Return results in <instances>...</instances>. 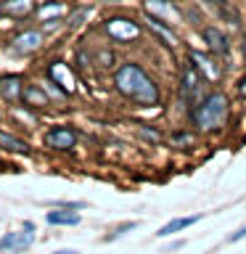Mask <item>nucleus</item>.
<instances>
[{"label": "nucleus", "mask_w": 246, "mask_h": 254, "mask_svg": "<svg viewBox=\"0 0 246 254\" xmlns=\"http://www.w3.org/2000/svg\"><path fill=\"white\" fill-rule=\"evenodd\" d=\"M114 85L122 95H127V98H132L138 103H146V106H154L159 101V87L154 85V79H151L138 64H124V66H119V71L114 74Z\"/></svg>", "instance_id": "f257e3e1"}, {"label": "nucleus", "mask_w": 246, "mask_h": 254, "mask_svg": "<svg viewBox=\"0 0 246 254\" xmlns=\"http://www.w3.org/2000/svg\"><path fill=\"white\" fill-rule=\"evenodd\" d=\"M228 117V98L222 93H212L196 106L193 111V122L201 130H217Z\"/></svg>", "instance_id": "f03ea898"}, {"label": "nucleus", "mask_w": 246, "mask_h": 254, "mask_svg": "<svg viewBox=\"0 0 246 254\" xmlns=\"http://www.w3.org/2000/svg\"><path fill=\"white\" fill-rule=\"evenodd\" d=\"M32 244H35V230L32 228L11 230V233H5L0 238V252L3 254H19V252H27Z\"/></svg>", "instance_id": "7ed1b4c3"}, {"label": "nucleus", "mask_w": 246, "mask_h": 254, "mask_svg": "<svg viewBox=\"0 0 246 254\" xmlns=\"http://www.w3.org/2000/svg\"><path fill=\"white\" fill-rule=\"evenodd\" d=\"M77 143V132L71 127H53V130L45 132V146L48 148H56V151H66V148H74Z\"/></svg>", "instance_id": "20e7f679"}, {"label": "nucleus", "mask_w": 246, "mask_h": 254, "mask_svg": "<svg viewBox=\"0 0 246 254\" xmlns=\"http://www.w3.org/2000/svg\"><path fill=\"white\" fill-rule=\"evenodd\" d=\"M106 32L119 43H127V40H135L140 35V27L132 19H109L106 21Z\"/></svg>", "instance_id": "39448f33"}, {"label": "nucleus", "mask_w": 246, "mask_h": 254, "mask_svg": "<svg viewBox=\"0 0 246 254\" xmlns=\"http://www.w3.org/2000/svg\"><path fill=\"white\" fill-rule=\"evenodd\" d=\"M204 82H206V79L198 74L193 66H188L185 71H183V87H180L183 98H185L188 103H196L198 95H201V85H204Z\"/></svg>", "instance_id": "423d86ee"}, {"label": "nucleus", "mask_w": 246, "mask_h": 254, "mask_svg": "<svg viewBox=\"0 0 246 254\" xmlns=\"http://www.w3.org/2000/svg\"><path fill=\"white\" fill-rule=\"evenodd\" d=\"M45 43V37H43V32H37V29H27V32H21V35H16L11 40V48L16 53H35L40 45Z\"/></svg>", "instance_id": "0eeeda50"}, {"label": "nucleus", "mask_w": 246, "mask_h": 254, "mask_svg": "<svg viewBox=\"0 0 246 254\" xmlns=\"http://www.w3.org/2000/svg\"><path fill=\"white\" fill-rule=\"evenodd\" d=\"M24 79L19 74H3L0 77V98L3 101H16L21 98V90H24Z\"/></svg>", "instance_id": "6e6552de"}, {"label": "nucleus", "mask_w": 246, "mask_h": 254, "mask_svg": "<svg viewBox=\"0 0 246 254\" xmlns=\"http://www.w3.org/2000/svg\"><path fill=\"white\" fill-rule=\"evenodd\" d=\"M146 11L148 13H159L164 21H170V24H175L180 19V13H178V8L172 5V0H146Z\"/></svg>", "instance_id": "1a4fd4ad"}, {"label": "nucleus", "mask_w": 246, "mask_h": 254, "mask_svg": "<svg viewBox=\"0 0 246 254\" xmlns=\"http://www.w3.org/2000/svg\"><path fill=\"white\" fill-rule=\"evenodd\" d=\"M201 220V214H190V217H175V220H170L167 225H162L159 228V238H164V236H172V233H180V230H185V228H190V225H196V222Z\"/></svg>", "instance_id": "9d476101"}, {"label": "nucleus", "mask_w": 246, "mask_h": 254, "mask_svg": "<svg viewBox=\"0 0 246 254\" xmlns=\"http://www.w3.org/2000/svg\"><path fill=\"white\" fill-rule=\"evenodd\" d=\"M0 11L8 13V16H16V19H24L35 11V3L32 0H3L0 3Z\"/></svg>", "instance_id": "9b49d317"}, {"label": "nucleus", "mask_w": 246, "mask_h": 254, "mask_svg": "<svg viewBox=\"0 0 246 254\" xmlns=\"http://www.w3.org/2000/svg\"><path fill=\"white\" fill-rule=\"evenodd\" d=\"M48 225H79V214L77 212H63V209H51L45 214Z\"/></svg>", "instance_id": "f8f14e48"}, {"label": "nucleus", "mask_w": 246, "mask_h": 254, "mask_svg": "<svg viewBox=\"0 0 246 254\" xmlns=\"http://www.w3.org/2000/svg\"><path fill=\"white\" fill-rule=\"evenodd\" d=\"M204 40L209 43V48H212L214 53H225V51H228V37L222 35L220 29L206 27V29H204Z\"/></svg>", "instance_id": "ddd939ff"}, {"label": "nucleus", "mask_w": 246, "mask_h": 254, "mask_svg": "<svg viewBox=\"0 0 246 254\" xmlns=\"http://www.w3.org/2000/svg\"><path fill=\"white\" fill-rule=\"evenodd\" d=\"M190 61L196 64V69H201V71H204V79H217V77H220V69H217V66H212V61L206 59V56H201L198 51L190 53Z\"/></svg>", "instance_id": "4468645a"}, {"label": "nucleus", "mask_w": 246, "mask_h": 254, "mask_svg": "<svg viewBox=\"0 0 246 254\" xmlns=\"http://www.w3.org/2000/svg\"><path fill=\"white\" fill-rule=\"evenodd\" d=\"M0 148L13 151V154H27V151H29V143H27V140H19V138H13V135H8V132L0 130Z\"/></svg>", "instance_id": "2eb2a0df"}, {"label": "nucleus", "mask_w": 246, "mask_h": 254, "mask_svg": "<svg viewBox=\"0 0 246 254\" xmlns=\"http://www.w3.org/2000/svg\"><path fill=\"white\" fill-rule=\"evenodd\" d=\"M21 98H24V106H48V98L43 90H37L35 85L24 87L21 90Z\"/></svg>", "instance_id": "dca6fc26"}, {"label": "nucleus", "mask_w": 246, "mask_h": 254, "mask_svg": "<svg viewBox=\"0 0 246 254\" xmlns=\"http://www.w3.org/2000/svg\"><path fill=\"white\" fill-rule=\"evenodd\" d=\"M66 13V5L63 3H48V5H43V8H37V16L43 21H56L59 16H63Z\"/></svg>", "instance_id": "f3484780"}, {"label": "nucleus", "mask_w": 246, "mask_h": 254, "mask_svg": "<svg viewBox=\"0 0 246 254\" xmlns=\"http://www.w3.org/2000/svg\"><path fill=\"white\" fill-rule=\"evenodd\" d=\"M51 79H59V82H53V85H61L63 93L71 90V74L61 66V64H53V66H51Z\"/></svg>", "instance_id": "a211bd4d"}, {"label": "nucleus", "mask_w": 246, "mask_h": 254, "mask_svg": "<svg viewBox=\"0 0 246 254\" xmlns=\"http://www.w3.org/2000/svg\"><path fill=\"white\" fill-rule=\"evenodd\" d=\"M148 27L154 29L156 35H162V37L167 40V45H175V43H178V37H175L172 32H170V29L164 27V24H159V19H154V16H151V19H148Z\"/></svg>", "instance_id": "6ab92c4d"}, {"label": "nucleus", "mask_w": 246, "mask_h": 254, "mask_svg": "<svg viewBox=\"0 0 246 254\" xmlns=\"http://www.w3.org/2000/svg\"><path fill=\"white\" fill-rule=\"evenodd\" d=\"M175 143H178V146H188V143H190V135H188V132H178V135H175Z\"/></svg>", "instance_id": "aec40b11"}, {"label": "nucleus", "mask_w": 246, "mask_h": 254, "mask_svg": "<svg viewBox=\"0 0 246 254\" xmlns=\"http://www.w3.org/2000/svg\"><path fill=\"white\" fill-rule=\"evenodd\" d=\"M241 238H246V225L244 228H238L233 236H230V244H236V241H241Z\"/></svg>", "instance_id": "412c9836"}, {"label": "nucleus", "mask_w": 246, "mask_h": 254, "mask_svg": "<svg viewBox=\"0 0 246 254\" xmlns=\"http://www.w3.org/2000/svg\"><path fill=\"white\" fill-rule=\"evenodd\" d=\"M53 254H79L77 249H59V252H53Z\"/></svg>", "instance_id": "4be33fe9"}, {"label": "nucleus", "mask_w": 246, "mask_h": 254, "mask_svg": "<svg viewBox=\"0 0 246 254\" xmlns=\"http://www.w3.org/2000/svg\"><path fill=\"white\" fill-rule=\"evenodd\" d=\"M238 90H241V95H244V98H246V77L241 79V85H238Z\"/></svg>", "instance_id": "5701e85b"}, {"label": "nucleus", "mask_w": 246, "mask_h": 254, "mask_svg": "<svg viewBox=\"0 0 246 254\" xmlns=\"http://www.w3.org/2000/svg\"><path fill=\"white\" fill-rule=\"evenodd\" d=\"M106 3H124V0H106Z\"/></svg>", "instance_id": "b1692460"}, {"label": "nucleus", "mask_w": 246, "mask_h": 254, "mask_svg": "<svg viewBox=\"0 0 246 254\" xmlns=\"http://www.w3.org/2000/svg\"><path fill=\"white\" fill-rule=\"evenodd\" d=\"M214 3H230V0H214Z\"/></svg>", "instance_id": "393cba45"}]
</instances>
